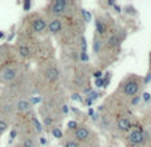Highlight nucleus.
Listing matches in <instances>:
<instances>
[{
	"mask_svg": "<svg viewBox=\"0 0 151 147\" xmlns=\"http://www.w3.org/2000/svg\"><path fill=\"white\" fill-rule=\"evenodd\" d=\"M67 7V1L66 0H55L52 1V12L54 14H62Z\"/></svg>",
	"mask_w": 151,
	"mask_h": 147,
	"instance_id": "nucleus-1",
	"label": "nucleus"
},
{
	"mask_svg": "<svg viewBox=\"0 0 151 147\" xmlns=\"http://www.w3.org/2000/svg\"><path fill=\"white\" fill-rule=\"evenodd\" d=\"M139 91V86H138V83L137 82H128L127 84L124 86V92L127 94V95H130V96H132V95H135V94Z\"/></svg>",
	"mask_w": 151,
	"mask_h": 147,
	"instance_id": "nucleus-2",
	"label": "nucleus"
},
{
	"mask_svg": "<svg viewBox=\"0 0 151 147\" xmlns=\"http://www.w3.org/2000/svg\"><path fill=\"white\" fill-rule=\"evenodd\" d=\"M15 76H16V70L12 67L6 68L3 71V74H1V78H3L4 82H11V80L15 79Z\"/></svg>",
	"mask_w": 151,
	"mask_h": 147,
	"instance_id": "nucleus-3",
	"label": "nucleus"
},
{
	"mask_svg": "<svg viewBox=\"0 0 151 147\" xmlns=\"http://www.w3.org/2000/svg\"><path fill=\"white\" fill-rule=\"evenodd\" d=\"M130 142L132 144H139L143 142V133L140 130H134L130 135Z\"/></svg>",
	"mask_w": 151,
	"mask_h": 147,
	"instance_id": "nucleus-4",
	"label": "nucleus"
},
{
	"mask_svg": "<svg viewBox=\"0 0 151 147\" xmlns=\"http://www.w3.org/2000/svg\"><path fill=\"white\" fill-rule=\"evenodd\" d=\"M75 136L79 141H84V139H87L90 136V130L86 127H78L75 130Z\"/></svg>",
	"mask_w": 151,
	"mask_h": 147,
	"instance_id": "nucleus-5",
	"label": "nucleus"
},
{
	"mask_svg": "<svg viewBox=\"0 0 151 147\" xmlns=\"http://www.w3.org/2000/svg\"><path fill=\"white\" fill-rule=\"evenodd\" d=\"M47 79L51 80V82H56L58 79H59V71H58L56 67H50L48 70H47Z\"/></svg>",
	"mask_w": 151,
	"mask_h": 147,
	"instance_id": "nucleus-6",
	"label": "nucleus"
},
{
	"mask_svg": "<svg viewBox=\"0 0 151 147\" xmlns=\"http://www.w3.org/2000/svg\"><path fill=\"white\" fill-rule=\"evenodd\" d=\"M46 27H47V23L43 19H36V20H34V23H32V28H34V31H36V32L43 31Z\"/></svg>",
	"mask_w": 151,
	"mask_h": 147,
	"instance_id": "nucleus-7",
	"label": "nucleus"
},
{
	"mask_svg": "<svg viewBox=\"0 0 151 147\" xmlns=\"http://www.w3.org/2000/svg\"><path fill=\"white\" fill-rule=\"evenodd\" d=\"M118 127L122 131H128L131 128V122L126 118H120L119 120H118Z\"/></svg>",
	"mask_w": 151,
	"mask_h": 147,
	"instance_id": "nucleus-8",
	"label": "nucleus"
},
{
	"mask_svg": "<svg viewBox=\"0 0 151 147\" xmlns=\"http://www.w3.org/2000/svg\"><path fill=\"white\" fill-rule=\"evenodd\" d=\"M48 28L52 34H58V32L62 30V23H60L59 20H52V22L48 24Z\"/></svg>",
	"mask_w": 151,
	"mask_h": 147,
	"instance_id": "nucleus-9",
	"label": "nucleus"
},
{
	"mask_svg": "<svg viewBox=\"0 0 151 147\" xmlns=\"http://www.w3.org/2000/svg\"><path fill=\"white\" fill-rule=\"evenodd\" d=\"M119 44V35H111V36L109 37V40H107V45H109L110 48L115 47V45Z\"/></svg>",
	"mask_w": 151,
	"mask_h": 147,
	"instance_id": "nucleus-10",
	"label": "nucleus"
},
{
	"mask_svg": "<svg viewBox=\"0 0 151 147\" xmlns=\"http://www.w3.org/2000/svg\"><path fill=\"white\" fill-rule=\"evenodd\" d=\"M29 108V102L26 99H22L17 102V110L19 111H28Z\"/></svg>",
	"mask_w": 151,
	"mask_h": 147,
	"instance_id": "nucleus-11",
	"label": "nucleus"
},
{
	"mask_svg": "<svg viewBox=\"0 0 151 147\" xmlns=\"http://www.w3.org/2000/svg\"><path fill=\"white\" fill-rule=\"evenodd\" d=\"M19 54L22 55L23 58H27L29 56V50L27 45H22V47H19Z\"/></svg>",
	"mask_w": 151,
	"mask_h": 147,
	"instance_id": "nucleus-12",
	"label": "nucleus"
},
{
	"mask_svg": "<svg viewBox=\"0 0 151 147\" xmlns=\"http://www.w3.org/2000/svg\"><path fill=\"white\" fill-rule=\"evenodd\" d=\"M100 50H102V42H100V39H95L94 40V52L98 54V52H100Z\"/></svg>",
	"mask_w": 151,
	"mask_h": 147,
	"instance_id": "nucleus-13",
	"label": "nucleus"
},
{
	"mask_svg": "<svg viewBox=\"0 0 151 147\" xmlns=\"http://www.w3.org/2000/svg\"><path fill=\"white\" fill-rule=\"evenodd\" d=\"M96 31L99 35H103L104 34V24H103L100 20H96Z\"/></svg>",
	"mask_w": 151,
	"mask_h": 147,
	"instance_id": "nucleus-14",
	"label": "nucleus"
},
{
	"mask_svg": "<svg viewBox=\"0 0 151 147\" xmlns=\"http://www.w3.org/2000/svg\"><path fill=\"white\" fill-rule=\"evenodd\" d=\"M82 15H83V19H84L86 23H90V22H91V14H90L88 11L82 9Z\"/></svg>",
	"mask_w": 151,
	"mask_h": 147,
	"instance_id": "nucleus-15",
	"label": "nucleus"
},
{
	"mask_svg": "<svg viewBox=\"0 0 151 147\" xmlns=\"http://www.w3.org/2000/svg\"><path fill=\"white\" fill-rule=\"evenodd\" d=\"M7 128H8V123H7L6 120H1V119H0V134H3Z\"/></svg>",
	"mask_w": 151,
	"mask_h": 147,
	"instance_id": "nucleus-16",
	"label": "nucleus"
},
{
	"mask_svg": "<svg viewBox=\"0 0 151 147\" xmlns=\"http://www.w3.org/2000/svg\"><path fill=\"white\" fill-rule=\"evenodd\" d=\"M32 122H34V126H35V128H36L37 133H42V125H40V122L37 120L36 118L32 119Z\"/></svg>",
	"mask_w": 151,
	"mask_h": 147,
	"instance_id": "nucleus-17",
	"label": "nucleus"
},
{
	"mask_svg": "<svg viewBox=\"0 0 151 147\" xmlns=\"http://www.w3.org/2000/svg\"><path fill=\"white\" fill-rule=\"evenodd\" d=\"M52 135H54L55 138L60 139V138H62V136H63L62 130H60V128H54V130H52Z\"/></svg>",
	"mask_w": 151,
	"mask_h": 147,
	"instance_id": "nucleus-18",
	"label": "nucleus"
},
{
	"mask_svg": "<svg viewBox=\"0 0 151 147\" xmlns=\"http://www.w3.org/2000/svg\"><path fill=\"white\" fill-rule=\"evenodd\" d=\"M80 43H82V52H87V42L84 36L80 37Z\"/></svg>",
	"mask_w": 151,
	"mask_h": 147,
	"instance_id": "nucleus-19",
	"label": "nucleus"
},
{
	"mask_svg": "<svg viewBox=\"0 0 151 147\" xmlns=\"http://www.w3.org/2000/svg\"><path fill=\"white\" fill-rule=\"evenodd\" d=\"M64 147H79V143H76V141H68L64 143Z\"/></svg>",
	"mask_w": 151,
	"mask_h": 147,
	"instance_id": "nucleus-20",
	"label": "nucleus"
},
{
	"mask_svg": "<svg viewBox=\"0 0 151 147\" xmlns=\"http://www.w3.org/2000/svg\"><path fill=\"white\" fill-rule=\"evenodd\" d=\"M23 146L24 147H35V142L32 141V139H27V141L24 142Z\"/></svg>",
	"mask_w": 151,
	"mask_h": 147,
	"instance_id": "nucleus-21",
	"label": "nucleus"
},
{
	"mask_svg": "<svg viewBox=\"0 0 151 147\" xmlns=\"http://www.w3.org/2000/svg\"><path fill=\"white\" fill-rule=\"evenodd\" d=\"M95 86H96V87H103V86H104V79H103V78L96 79L95 80Z\"/></svg>",
	"mask_w": 151,
	"mask_h": 147,
	"instance_id": "nucleus-22",
	"label": "nucleus"
},
{
	"mask_svg": "<svg viewBox=\"0 0 151 147\" xmlns=\"http://www.w3.org/2000/svg\"><path fill=\"white\" fill-rule=\"evenodd\" d=\"M68 127H70V128H72V130H76V128H78V122H75V120H70V122H68Z\"/></svg>",
	"mask_w": 151,
	"mask_h": 147,
	"instance_id": "nucleus-23",
	"label": "nucleus"
},
{
	"mask_svg": "<svg viewBox=\"0 0 151 147\" xmlns=\"http://www.w3.org/2000/svg\"><path fill=\"white\" fill-rule=\"evenodd\" d=\"M80 59L83 60V62H88V54H87V52H82V54H80Z\"/></svg>",
	"mask_w": 151,
	"mask_h": 147,
	"instance_id": "nucleus-24",
	"label": "nucleus"
},
{
	"mask_svg": "<svg viewBox=\"0 0 151 147\" xmlns=\"http://www.w3.org/2000/svg\"><path fill=\"white\" fill-rule=\"evenodd\" d=\"M71 99L72 100H76V102H80V100H82V96H80L79 94H72V95H71Z\"/></svg>",
	"mask_w": 151,
	"mask_h": 147,
	"instance_id": "nucleus-25",
	"label": "nucleus"
},
{
	"mask_svg": "<svg viewBox=\"0 0 151 147\" xmlns=\"http://www.w3.org/2000/svg\"><path fill=\"white\" fill-rule=\"evenodd\" d=\"M42 102V98H39V96H35V98H31V103L32 104H37V103Z\"/></svg>",
	"mask_w": 151,
	"mask_h": 147,
	"instance_id": "nucleus-26",
	"label": "nucleus"
},
{
	"mask_svg": "<svg viewBox=\"0 0 151 147\" xmlns=\"http://www.w3.org/2000/svg\"><path fill=\"white\" fill-rule=\"evenodd\" d=\"M16 138V131L15 130H12L11 133H9V143H12V141Z\"/></svg>",
	"mask_w": 151,
	"mask_h": 147,
	"instance_id": "nucleus-27",
	"label": "nucleus"
},
{
	"mask_svg": "<svg viewBox=\"0 0 151 147\" xmlns=\"http://www.w3.org/2000/svg\"><path fill=\"white\" fill-rule=\"evenodd\" d=\"M29 7H31V1H29V0H26V1H24V9L28 11Z\"/></svg>",
	"mask_w": 151,
	"mask_h": 147,
	"instance_id": "nucleus-28",
	"label": "nucleus"
},
{
	"mask_svg": "<svg viewBox=\"0 0 151 147\" xmlns=\"http://www.w3.org/2000/svg\"><path fill=\"white\" fill-rule=\"evenodd\" d=\"M150 98H151V95L148 92H145L143 94V100H145V102H148V100H150Z\"/></svg>",
	"mask_w": 151,
	"mask_h": 147,
	"instance_id": "nucleus-29",
	"label": "nucleus"
},
{
	"mask_svg": "<svg viewBox=\"0 0 151 147\" xmlns=\"http://www.w3.org/2000/svg\"><path fill=\"white\" fill-rule=\"evenodd\" d=\"M52 123V119L50 118V116H47V118H44V125L46 126H50Z\"/></svg>",
	"mask_w": 151,
	"mask_h": 147,
	"instance_id": "nucleus-30",
	"label": "nucleus"
},
{
	"mask_svg": "<svg viewBox=\"0 0 151 147\" xmlns=\"http://www.w3.org/2000/svg\"><path fill=\"white\" fill-rule=\"evenodd\" d=\"M150 82H151V72H148V74H147V76L145 78V83H146V84H148Z\"/></svg>",
	"mask_w": 151,
	"mask_h": 147,
	"instance_id": "nucleus-31",
	"label": "nucleus"
},
{
	"mask_svg": "<svg viewBox=\"0 0 151 147\" xmlns=\"http://www.w3.org/2000/svg\"><path fill=\"white\" fill-rule=\"evenodd\" d=\"M94 76L96 78V79H100V78H102V71H95Z\"/></svg>",
	"mask_w": 151,
	"mask_h": 147,
	"instance_id": "nucleus-32",
	"label": "nucleus"
},
{
	"mask_svg": "<svg viewBox=\"0 0 151 147\" xmlns=\"http://www.w3.org/2000/svg\"><path fill=\"white\" fill-rule=\"evenodd\" d=\"M62 112L67 115V114H68V106H66V104L63 106V107H62Z\"/></svg>",
	"mask_w": 151,
	"mask_h": 147,
	"instance_id": "nucleus-33",
	"label": "nucleus"
},
{
	"mask_svg": "<svg viewBox=\"0 0 151 147\" xmlns=\"http://www.w3.org/2000/svg\"><path fill=\"white\" fill-rule=\"evenodd\" d=\"M47 143H48V141H47L46 138H40V144H43V146H46Z\"/></svg>",
	"mask_w": 151,
	"mask_h": 147,
	"instance_id": "nucleus-34",
	"label": "nucleus"
},
{
	"mask_svg": "<svg viewBox=\"0 0 151 147\" xmlns=\"http://www.w3.org/2000/svg\"><path fill=\"white\" fill-rule=\"evenodd\" d=\"M86 103H87V106H91L92 103H94V99H92V98H87V102Z\"/></svg>",
	"mask_w": 151,
	"mask_h": 147,
	"instance_id": "nucleus-35",
	"label": "nucleus"
},
{
	"mask_svg": "<svg viewBox=\"0 0 151 147\" xmlns=\"http://www.w3.org/2000/svg\"><path fill=\"white\" fill-rule=\"evenodd\" d=\"M107 4H109V6H111V7H114L116 3H115L114 0H109V1H107Z\"/></svg>",
	"mask_w": 151,
	"mask_h": 147,
	"instance_id": "nucleus-36",
	"label": "nucleus"
},
{
	"mask_svg": "<svg viewBox=\"0 0 151 147\" xmlns=\"http://www.w3.org/2000/svg\"><path fill=\"white\" fill-rule=\"evenodd\" d=\"M140 100V98H134V100H132V104H138Z\"/></svg>",
	"mask_w": 151,
	"mask_h": 147,
	"instance_id": "nucleus-37",
	"label": "nucleus"
},
{
	"mask_svg": "<svg viewBox=\"0 0 151 147\" xmlns=\"http://www.w3.org/2000/svg\"><path fill=\"white\" fill-rule=\"evenodd\" d=\"M114 8H115V11H116V12H120V11H122V8H120V7L118 6V4H115Z\"/></svg>",
	"mask_w": 151,
	"mask_h": 147,
	"instance_id": "nucleus-38",
	"label": "nucleus"
},
{
	"mask_svg": "<svg viewBox=\"0 0 151 147\" xmlns=\"http://www.w3.org/2000/svg\"><path fill=\"white\" fill-rule=\"evenodd\" d=\"M94 112H95V111L92 110V108H90V110H88V115L90 116H94Z\"/></svg>",
	"mask_w": 151,
	"mask_h": 147,
	"instance_id": "nucleus-39",
	"label": "nucleus"
},
{
	"mask_svg": "<svg viewBox=\"0 0 151 147\" xmlns=\"http://www.w3.org/2000/svg\"><path fill=\"white\" fill-rule=\"evenodd\" d=\"M4 36H6V34H4V32L3 31H1V32H0V39H3V37Z\"/></svg>",
	"mask_w": 151,
	"mask_h": 147,
	"instance_id": "nucleus-40",
	"label": "nucleus"
},
{
	"mask_svg": "<svg viewBox=\"0 0 151 147\" xmlns=\"http://www.w3.org/2000/svg\"><path fill=\"white\" fill-rule=\"evenodd\" d=\"M19 147H24V146H19Z\"/></svg>",
	"mask_w": 151,
	"mask_h": 147,
	"instance_id": "nucleus-41",
	"label": "nucleus"
}]
</instances>
